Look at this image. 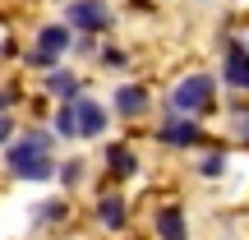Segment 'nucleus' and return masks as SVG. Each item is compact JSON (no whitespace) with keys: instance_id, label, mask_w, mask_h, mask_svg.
Instances as JSON below:
<instances>
[{"instance_id":"obj_9","label":"nucleus","mask_w":249,"mask_h":240,"mask_svg":"<svg viewBox=\"0 0 249 240\" xmlns=\"http://www.w3.org/2000/svg\"><path fill=\"white\" fill-rule=\"evenodd\" d=\"M116 111H120L124 120L143 116V111H148V92H143V88H134V83H129V88H116Z\"/></svg>"},{"instance_id":"obj_7","label":"nucleus","mask_w":249,"mask_h":240,"mask_svg":"<svg viewBox=\"0 0 249 240\" xmlns=\"http://www.w3.org/2000/svg\"><path fill=\"white\" fill-rule=\"evenodd\" d=\"M226 83L240 88V92H249V51L240 42H231V51H226Z\"/></svg>"},{"instance_id":"obj_11","label":"nucleus","mask_w":249,"mask_h":240,"mask_svg":"<svg viewBox=\"0 0 249 240\" xmlns=\"http://www.w3.org/2000/svg\"><path fill=\"white\" fill-rule=\"evenodd\" d=\"M46 92L60 102H79V79H74L70 70H51L46 74Z\"/></svg>"},{"instance_id":"obj_14","label":"nucleus","mask_w":249,"mask_h":240,"mask_svg":"<svg viewBox=\"0 0 249 240\" xmlns=\"http://www.w3.org/2000/svg\"><path fill=\"white\" fill-rule=\"evenodd\" d=\"M55 134H65V139L79 134V125H74V102H65V107L55 111Z\"/></svg>"},{"instance_id":"obj_20","label":"nucleus","mask_w":249,"mask_h":240,"mask_svg":"<svg viewBox=\"0 0 249 240\" xmlns=\"http://www.w3.org/2000/svg\"><path fill=\"white\" fill-rule=\"evenodd\" d=\"M9 139H14V125H9L5 116H0V143H9Z\"/></svg>"},{"instance_id":"obj_12","label":"nucleus","mask_w":249,"mask_h":240,"mask_svg":"<svg viewBox=\"0 0 249 240\" xmlns=\"http://www.w3.org/2000/svg\"><path fill=\"white\" fill-rule=\"evenodd\" d=\"M107 162H111V176H134V166H139V157L129 148H111Z\"/></svg>"},{"instance_id":"obj_13","label":"nucleus","mask_w":249,"mask_h":240,"mask_svg":"<svg viewBox=\"0 0 249 240\" xmlns=\"http://www.w3.org/2000/svg\"><path fill=\"white\" fill-rule=\"evenodd\" d=\"M65 213H70L65 199H51V203H37V208H33V222H60Z\"/></svg>"},{"instance_id":"obj_8","label":"nucleus","mask_w":249,"mask_h":240,"mask_svg":"<svg viewBox=\"0 0 249 240\" xmlns=\"http://www.w3.org/2000/svg\"><path fill=\"white\" fill-rule=\"evenodd\" d=\"M124 199L120 194H107V199H97V222L107 226V231H124Z\"/></svg>"},{"instance_id":"obj_2","label":"nucleus","mask_w":249,"mask_h":240,"mask_svg":"<svg viewBox=\"0 0 249 240\" xmlns=\"http://www.w3.org/2000/svg\"><path fill=\"white\" fill-rule=\"evenodd\" d=\"M208 107H213V74H189L171 88V111L180 116H198Z\"/></svg>"},{"instance_id":"obj_18","label":"nucleus","mask_w":249,"mask_h":240,"mask_svg":"<svg viewBox=\"0 0 249 240\" xmlns=\"http://www.w3.org/2000/svg\"><path fill=\"white\" fill-rule=\"evenodd\" d=\"M235 134L249 143V111H240V116H235Z\"/></svg>"},{"instance_id":"obj_19","label":"nucleus","mask_w":249,"mask_h":240,"mask_svg":"<svg viewBox=\"0 0 249 240\" xmlns=\"http://www.w3.org/2000/svg\"><path fill=\"white\" fill-rule=\"evenodd\" d=\"M14 102H18V92H14V88H0V111H9Z\"/></svg>"},{"instance_id":"obj_17","label":"nucleus","mask_w":249,"mask_h":240,"mask_svg":"<svg viewBox=\"0 0 249 240\" xmlns=\"http://www.w3.org/2000/svg\"><path fill=\"white\" fill-rule=\"evenodd\" d=\"M79 176H83V162H79V157H74V162H70V166H65V185H79Z\"/></svg>"},{"instance_id":"obj_1","label":"nucleus","mask_w":249,"mask_h":240,"mask_svg":"<svg viewBox=\"0 0 249 240\" xmlns=\"http://www.w3.org/2000/svg\"><path fill=\"white\" fill-rule=\"evenodd\" d=\"M9 176L18 180H51L55 176V162H51V134L42 129H28L23 139L9 143Z\"/></svg>"},{"instance_id":"obj_3","label":"nucleus","mask_w":249,"mask_h":240,"mask_svg":"<svg viewBox=\"0 0 249 240\" xmlns=\"http://www.w3.org/2000/svg\"><path fill=\"white\" fill-rule=\"evenodd\" d=\"M65 28H79V33H102V28H111V14L102 0H74L70 9H65Z\"/></svg>"},{"instance_id":"obj_6","label":"nucleus","mask_w":249,"mask_h":240,"mask_svg":"<svg viewBox=\"0 0 249 240\" xmlns=\"http://www.w3.org/2000/svg\"><path fill=\"white\" fill-rule=\"evenodd\" d=\"M70 42H74V33H70L65 23H46L42 33H37V51L51 55V60H60V55L70 51Z\"/></svg>"},{"instance_id":"obj_4","label":"nucleus","mask_w":249,"mask_h":240,"mask_svg":"<svg viewBox=\"0 0 249 240\" xmlns=\"http://www.w3.org/2000/svg\"><path fill=\"white\" fill-rule=\"evenodd\" d=\"M161 143H171V148H194L198 139H203V129H198L189 116H166V125L157 129Z\"/></svg>"},{"instance_id":"obj_15","label":"nucleus","mask_w":249,"mask_h":240,"mask_svg":"<svg viewBox=\"0 0 249 240\" xmlns=\"http://www.w3.org/2000/svg\"><path fill=\"white\" fill-rule=\"evenodd\" d=\"M222 171H226V157H222V152H208V157H198V176H222Z\"/></svg>"},{"instance_id":"obj_5","label":"nucleus","mask_w":249,"mask_h":240,"mask_svg":"<svg viewBox=\"0 0 249 240\" xmlns=\"http://www.w3.org/2000/svg\"><path fill=\"white\" fill-rule=\"evenodd\" d=\"M74 125H79L83 139H97V134L107 129V107L92 102V97H79V102H74Z\"/></svg>"},{"instance_id":"obj_10","label":"nucleus","mask_w":249,"mask_h":240,"mask_svg":"<svg viewBox=\"0 0 249 240\" xmlns=\"http://www.w3.org/2000/svg\"><path fill=\"white\" fill-rule=\"evenodd\" d=\"M157 236L161 240H189L185 213H180V208H161V213H157Z\"/></svg>"},{"instance_id":"obj_16","label":"nucleus","mask_w":249,"mask_h":240,"mask_svg":"<svg viewBox=\"0 0 249 240\" xmlns=\"http://www.w3.org/2000/svg\"><path fill=\"white\" fill-rule=\"evenodd\" d=\"M102 65H107V70H124V65H129V55H124L120 46H107V51H102Z\"/></svg>"}]
</instances>
